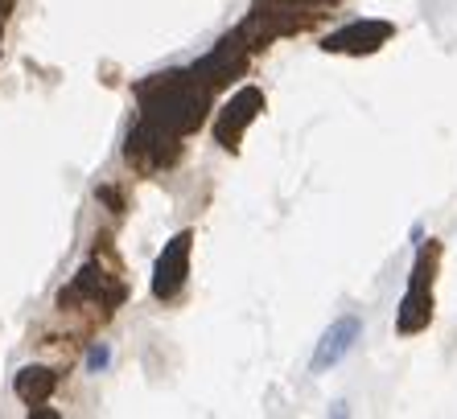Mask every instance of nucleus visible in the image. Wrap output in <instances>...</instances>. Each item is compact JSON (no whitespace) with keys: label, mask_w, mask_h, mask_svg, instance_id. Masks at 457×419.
I'll list each match as a JSON object with an SVG mask.
<instances>
[{"label":"nucleus","mask_w":457,"mask_h":419,"mask_svg":"<svg viewBox=\"0 0 457 419\" xmlns=\"http://www.w3.org/2000/svg\"><path fill=\"white\" fill-rule=\"evenodd\" d=\"M436 259H441V247H425L420 259H416V272H412V283L404 292V304H400V321L395 329L400 333H420L433 316V272H436Z\"/></svg>","instance_id":"1"},{"label":"nucleus","mask_w":457,"mask_h":419,"mask_svg":"<svg viewBox=\"0 0 457 419\" xmlns=\"http://www.w3.org/2000/svg\"><path fill=\"white\" fill-rule=\"evenodd\" d=\"M359 337H362V321H359V316H338V321L321 333L318 349H313V357H309V370H313V374H321V370L338 366L342 357L354 349V341H359Z\"/></svg>","instance_id":"2"},{"label":"nucleus","mask_w":457,"mask_h":419,"mask_svg":"<svg viewBox=\"0 0 457 419\" xmlns=\"http://www.w3.org/2000/svg\"><path fill=\"white\" fill-rule=\"evenodd\" d=\"M260 111H264V94L255 91V86H244V91H239L231 103L223 107L219 124H214V136H219V144H223V148H239V136H244V127L252 124Z\"/></svg>","instance_id":"3"},{"label":"nucleus","mask_w":457,"mask_h":419,"mask_svg":"<svg viewBox=\"0 0 457 419\" xmlns=\"http://www.w3.org/2000/svg\"><path fill=\"white\" fill-rule=\"evenodd\" d=\"M186 272H190V231H181L178 239L161 251L157 259V280H153V292L157 300H173L186 283Z\"/></svg>","instance_id":"4"},{"label":"nucleus","mask_w":457,"mask_h":419,"mask_svg":"<svg viewBox=\"0 0 457 419\" xmlns=\"http://www.w3.org/2000/svg\"><path fill=\"white\" fill-rule=\"evenodd\" d=\"M392 33L395 29L387 21H354V25H346V29L330 33V37L321 42V50L326 53H371V50H379Z\"/></svg>","instance_id":"5"},{"label":"nucleus","mask_w":457,"mask_h":419,"mask_svg":"<svg viewBox=\"0 0 457 419\" xmlns=\"http://www.w3.org/2000/svg\"><path fill=\"white\" fill-rule=\"evenodd\" d=\"M54 387H58V374H54V370H46V366H29V370H21V374H17V395H21L25 403H33V407H37V403H46Z\"/></svg>","instance_id":"6"},{"label":"nucleus","mask_w":457,"mask_h":419,"mask_svg":"<svg viewBox=\"0 0 457 419\" xmlns=\"http://www.w3.org/2000/svg\"><path fill=\"white\" fill-rule=\"evenodd\" d=\"M107 362H112V354H107V346H96L91 354H87V370H104Z\"/></svg>","instance_id":"7"}]
</instances>
